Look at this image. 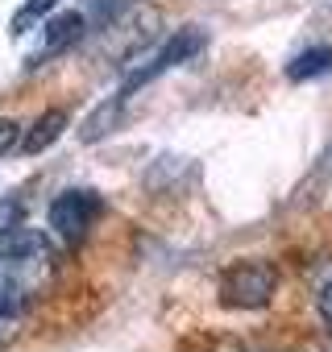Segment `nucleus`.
I'll return each mask as SVG.
<instances>
[{"instance_id":"obj_1","label":"nucleus","mask_w":332,"mask_h":352,"mask_svg":"<svg viewBox=\"0 0 332 352\" xmlns=\"http://www.w3.org/2000/svg\"><path fill=\"white\" fill-rule=\"evenodd\" d=\"M278 290V274L270 261H241L220 278V302L225 307H241V311H258L274 298Z\"/></svg>"},{"instance_id":"obj_7","label":"nucleus","mask_w":332,"mask_h":352,"mask_svg":"<svg viewBox=\"0 0 332 352\" xmlns=\"http://www.w3.org/2000/svg\"><path fill=\"white\" fill-rule=\"evenodd\" d=\"M54 5H59V0H25V5L17 9V17H13V34H25V30H30V21L46 17Z\"/></svg>"},{"instance_id":"obj_5","label":"nucleus","mask_w":332,"mask_h":352,"mask_svg":"<svg viewBox=\"0 0 332 352\" xmlns=\"http://www.w3.org/2000/svg\"><path fill=\"white\" fill-rule=\"evenodd\" d=\"M332 71V46H311L303 54H295V63L287 67V79L303 83V79H320Z\"/></svg>"},{"instance_id":"obj_4","label":"nucleus","mask_w":332,"mask_h":352,"mask_svg":"<svg viewBox=\"0 0 332 352\" xmlns=\"http://www.w3.org/2000/svg\"><path fill=\"white\" fill-rule=\"evenodd\" d=\"M71 124V116L63 112V108H50V112H42L30 129H25V137H21V149L25 153H42V149H50L59 137H63V129Z\"/></svg>"},{"instance_id":"obj_3","label":"nucleus","mask_w":332,"mask_h":352,"mask_svg":"<svg viewBox=\"0 0 332 352\" xmlns=\"http://www.w3.org/2000/svg\"><path fill=\"white\" fill-rule=\"evenodd\" d=\"M104 212V199L96 195V191H63L54 204H50V228H54V236L59 241H67V245H75V241H83L87 236V228L96 224V216Z\"/></svg>"},{"instance_id":"obj_8","label":"nucleus","mask_w":332,"mask_h":352,"mask_svg":"<svg viewBox=\"0 0 332 352\" xmlns=\"http://www.w3.org/2000/svg\"><path fill=\"white\" fill-rule=\"evenodd\" d=\"M13 145H21V124L9 120V116H0V153H9Z\"/></svg>"},{"instance_id":"obj_6","label":"nucleus","mask_w":332,"mask_h":352,"mask_svg":"<svg viewBox=\"0 0 332 352\" xmlns=\"http://www.w3.org/2000/svg\"><path fill=\"white\" fill-rule=\"evenodd\" d=\"M79 34H83V13H63V17H50V25H46V54L67 50L71 42H79Z\"/></svg>"},{"instance_id":"obj_9","label":"nucleus","mask_w":332,"mask_h":352,"mask_svg":"<svg viewBox=\"0 0 332 352\" xmlns=\"http://www.w3.org/2000/svg\"><path fill=\"white\" fill-rule=\"evenodd\" d=\"M315 307H320V319L332 327V282H324V286H320V294H315Z\"/></svg>"},{"instance_id":"obj_2","label":"nucleus","mask_w":332,"mask_h":352,"mask_svg":"<svg viewBox=\"0 0 332 352\" xmlns=\"http://www.w3.org/2000/svg\"><path fill=\"white\" fill-rule=\"evenodd\" d=\"M204 30H196V25H187V30H175L171 38H166V46L145 63V67H137L129 79H125V87H121V96L116 100H129L137 87H145L149 79H158V75H166V71H175V67H183L187 58H196L200 50H204Z\"/></svg>"}]
</instances>
